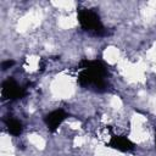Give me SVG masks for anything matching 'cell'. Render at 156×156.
Listing matches in <instances>:
<instances>
[{"label":"cell","instance_id":"cell-7","mask_svg":"<svg viewBox=\"0 0 156 156\" xmlns=\"http://www.w3.org/2000/svg\"><path fill=\"white\" fill-rule=\"evenodd\" d=\"M13 65H15V61L13 60H5V61L1 62V69L2 71H6V69L11 68Z\"/></svg>","mask_w":156,"mask_h":156},{"label":"cell","instance_id":"cell-8","mask_svg":"<svg viewBox=\"0 0 156 156\" xmlns=\"http://www.w3.org/2000/svg\"><path fill=\"white\" fill-rule=\"evenodd\" d=\"M155 146H156V140H155Z\"/></svg>","mask_w":156,"mask_h":156},{"label":"cell","instance_id":"cell-6","mask_svg":"<svg viewBox=\"0 0 156 156\" xmlns=\"http://www.w3.org/2000/svg\"><path fill=\"white\" fill-rule=\"evenodd\" d=\"M4 123H5V127H6L7 132H9L11 135L18 136V135L22 134V132H23V126H22V123H21L18 119H16V118H13V117H7V118L4 119Z\"/></svg>","mask_w":156,"mask_h":156},{"label":"cell","instance_id":"cell-1","mask_svg":"<svg viewBox=\"0 0 156 156\" xmlns=\"http://www.w3.org/2000/svg\"><path fill=\"white\" fill-rule=\"evenodd\" d=\"M78 84L83 88L93 89L98 93L107 90L108 69L100 60H82L78 65Z\"/></svg>","mask_w":156,"mask_h":156},{"label":"cell","instance_id":"cell-4","mask_svg":"<svg viewBox=\"0 0 156 156\" xmlns=\"http://www.w3.org/2000/svg\"><path fill=\"white\" fill-rule=\"evenodd\" d=\"M67 117H68V113L65 110L62 108L54 110L44 116V123L50 132H55Z\"/></svg>","mask_w":156,"mask_h":156},{"label":"cell","instance_id":"cell-2","mask_svg":"<svg viewBox=\"0 0 156 156\" xmlns=\"http://www.w3.org/2000/svg\"><path fill=\"white\" fill-rule=\"evenodd\" d=\"M77 18L84 32L95 37H102L107 34V30L102 24L99 13L95 10L88 7H80L77 11Z\"/></svg>","mask_w":156,"mask_h":156},{"label":"cell","instance_id":"cell-3","mask_svg":"<svg viewBox=\"0 0 156 156\" xmlns=\"http://www.w3.org/2000/svg\"><path fill=\"white\" fill-rule=\"evenodd\" d=\"M26 95L24 88H22L12 77H9L2 82L1 85V96L7 100H18Z\"/></svg>","mask_w":156,"mask_h":156},{"label":"cell","instance_id":"cell-5","mask_svg":"<svg viewBox=\"0 0 156 156\" xmlns=\"http://www.w3.org/2000/svg\"><path fill=\"white\" fill-rule=\"evenodd\" d=\"M106 146L112 147L118 151H122V152H128V151L134 150L135 144L124 135H112L110 138V140L107 141Z\"/></svg>","mask_w":156,"mask_h":156}]
</instances>
